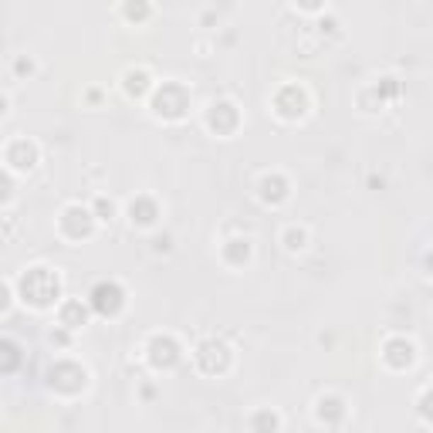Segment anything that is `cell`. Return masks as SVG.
I'll return each instance as SVG.
<instances>
[{"label":"cell","instance_id":"cell-1","mask_svg":"<svg viewBox=\"0 0 433 433\" xmlns=\"http://www.w3.org/2000/svg\"><path fill=\"white\" fill-rule=\"evenodd\" d=\"M37 278H45V267H37V275L31 271V275L24 278V284H31V281H37ZM54 294H58V281H51V275H47V288H41V284H37V288H34V294H31V301H34V305H45V301H51Z\"/></svg>","mask_w":433,"mask_h":433}]
</instances>
